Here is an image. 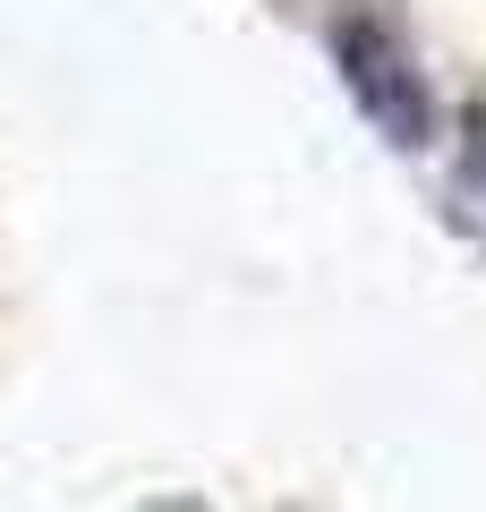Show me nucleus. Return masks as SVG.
<instances>
[{
	"instance_id": "obj_2",
	"label": "nucleus",
	"mask_w": 486,
	"mask_h": 512,
	"mask_svg": "<svg viewBox=\"0 0 486 512\" xmlns=\"http://www.w3.org/2000/svg\"><path fill=\"white\" fill-rule=\"evenodd\" d=\"M461 197L486 214V103L461 111Z\"/></svg>"
},
{
	"instance_id": "obj_1",
	"label": "nucleus",
	"mask_w": 486,
	"mask_h": 512,
	"mask_svg": "<svg viewBox=\"0 0 486 512\" xmlns=\"http://www.w3.org/2000/svg\"><path fill=\"white\" fill-rule=\"evenodd\" d=\"M333 69H342L350 103L367 111V128H384L393 146H427L435 137V94H427V77L410 69V52H401L393 26L342 18L333 26Z\"/></svg>"
}]
</instances>
